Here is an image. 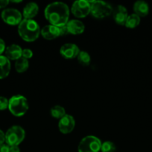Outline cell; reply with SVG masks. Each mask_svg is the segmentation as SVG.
<instances>
[{
	"mask_svg": "<svg viewBox=\"0 0 152 152\" xmlns=\"http://www.w3.org/2000/svg\"><path fill=\"white\" fill-rule=\"evenodd\" d=\"M45 18L50 25L60 27L66 25L69 18V8L63 2L55 1L48 4L44 10Z\"/></svg>",
	"mask_w": 152,
	"mask_h": 152,
	"instance_id": "obj_1",
	"label": "cell"
},
{
	"mask_svg": "<svg viewBox=\"0 0 152 152\" xmlns=\"http://www.w3.org/2000/svg\"><path fill=\"white\" fill-rule=\"evenodd\" d=\"M40 29L38 23L34 19H22L18 25V34L25 42H32L38 39L40 34Z\"/></svg>",
	"mask_w": 152,
	"mask_h": 152,
	"instance_id": "obj_2",
	"label": "cell"
},
{
	"mask_svg": "<svg viewBox=\"0 0 152 152\" xmlns=\"http://www.w3.org/2000/svg\"><path fill=\"white\" fill-rule=\"evenodd\" d=\"M29 104L22 95H14L9 99L8 110L15 117H22L28 111Z\"/></svg>",
	"mask_w": 152,
	"mask_h": 152,
	"instance_id": "obj_3",
	"label": "cell"
},
{
	"mask_svg": "<svg viewBox=\"0 0 152 152\" xmlns=\"http://www.w3.org/2000/svg\"><path fill=\"white\" fill-rule=\"evenodd\" d=\"M25 137V130L19 126H13L5 133V142L9 146L19 145Z\"/></svg>",
	"mask_w": 152,
	"mask_h": 152,
	"instance_id": "obj_4",
	"label": "cell"
},
{
	"mask_svg": "<svg viewBox=\"0 0 152 152\" xmlns=\"http://www.w3.org/2000/svg\"><path fill=\"white\" fill-rule=\"evenodd\" d=\"M91 4L90 13L96 19H104L113 13V7L103 1H89Z\"/></svg>",
	"mask_w": 152,
	"mask_h": 152,
	"instance_id": "obj_5",
	"label": "cell"
},
{
	"mask_svg": "<svg viewBox=\"0 0 152 152\" xmlns=\"http://www.w3.org/2000/svg\"><path fill=\"white\" fill-rule=\"evenodd\" d=\"M101 141L97 137L89 135L80 140L77 150L78 152H98L101 151Z\"/></svg>",
	"mask_w": 152,
	"mask_h": 152,
	"instance_id": "obj_6",
	"label": "cell"
},
{
	"mask_svg": "<svg viewBox=\"0 0 152 152\" xmlns=\"http://www.w3.org/2000/svg\"><path fill=\"white\" fill-rule=\"evenodd\" d=\"M1 18L4 23L11 26L19 25L22 21V14L15 8H5L1 13Z\"/></svg>",
	"mask_w": 152,
	"mask_h": 152,
	"instance_id": "obj_7",
	"label": "cell"
},
{
	"mask_svg": "<svg viewBox=\"0 0 152 152\" xmlns=\"http://www.w3.org/2000/svg\"><path fill=\"white\" fill-rule=\"evenodd\" d=\"M91 4L89 1L77 0L72 4L71 12L75 17L84 18L90 13Z\"/></svg>",
	"mask_w": 152,
	"mask_h": 152,
	"instance_id": "obj_8",
	"label": "cell"
},
{
	"mask_svg": "<svg viewBox=\"0 0 152 152\" xmlns=\"http://www.w3.org/2000/svg\"><path fill=\"white\" fill-rule=\"evenodd\" d=\"M75 126V120L72 116L66 114L65 116L60 119L58 123V129L60 132L64 134H69L74 130Z\"/></svg>",
	"mask_w": 152,
	"mask_h": 152,
	"instance_id": "obj_9",
	"label": "cell"
},
{
	"mask_svg": "<svg viewBox=\"0 0 152 152\" xmlns=\"http://www.w3.org/2000/svg\"><path fill=\"white\" fill-rule=\"evenodd\" d=\"M80 51L77 45L73 43H66L63 45L60 49L61 56L66 59H75L77 57Z\"/></svg>",
	"mask_w": 152,
	"mask_h": 152,
	"instance_id": "obj_10",
	"label": "cell"
},
{
	"mask_svg": "<svg viewBox=\"0 0 152 152\" xmlns=\"http://www.w3.org/2000/svg\"><path fill=\"white\" fill-rule=\"evenodd\" d=\"M113 16L116 24L119 25H125L128 17V10L123 5L116 6V8L113 10Z\"/></svg>",
	"mask_w": 152,
	"mask_h": 152,
	"instance_id": "obj_11",
	"label": "cell"
},
{
	"mask_svg": "<svg viewBox=\"0 0 152 152\" xmlns=\"http://www.w3.org/2000/svg\"><path fill=\"white\" fill-rule=\"evenodd\" d=\"M40 34L46 39H55L60 37L59 28H58V27L52 25H46L40 31Z\"/></svg>",
	"mask_w": 152,
	"mask_h": 152,
	"instance_id": "obj_12",
	"label": "cell"
},
{
	"mask_svg": "<svg viewBox=\"0 0 152 152\" xmlns=\"http://www.w3.org/2000/svg\"><path fill=\"white\" fill-rule=\"evenodd\" d=\"M22 49L19 45L16 44H12L10 45L7 46L6 48V50L4 51L5 56L9 60L16 61L19 58L22 57Z\"/></svg>",
	"mask_w": 152,
	"mask_h": 152,
	"instance_id": "obj_13",
	"label": "cell"
},
{
	"mask_svg": "<svg viewBox=\"0 0 152 152\" xmlns=\"http://www.w3.org/2000/svg\"><path fill=\"white\" fill-rule=\"evenodd\" d=\"M66 27L68 28L69 34L78 35L83 33L85 30V25L81 21L78 19H71L67 22Z\"/></svg>",
	"mask_w": 152,
	"mask_h": 152,
	"instance_id": "obj_14",
	"label": "cell"
},
{
	"mask_svg": "<svg viewBox=\"0 0 152 152\" xmlns=\"http://www.w3.org/2000/svg\"><path fill=\"white\" fill-rule=\"evenodd\" d=\"M39 12V6L35 2H29L24 7L22 16L25 19H33Z\"/></svg>",
	"mask_w": 152,
	"mask_h": 152,
	"instance_id": "obj_15",
	"label": "cell"
},
{
	"mask_svg": "<svg viewBox=\"0 0 152 152\" xmlns=\"http://www.w3.org/2000/svg\"><path fill=\"white\" fill-rule=\"evenodd\" d=\"M10 69V61L5 56H0V80H3L8 77Z\"/></svg>",
	"mask_w": 152,
	"mask_h": 152,
	"instance_id": "obj_16",
	"label": "cell"
},
{
	"mask_svg": "<svg viewBox=\"0 0 152 152\" xmlns=\"http://www.w3.org/2000/svg\"><path fill=\"white\" fill-rule=\"evenodd\" d=\"M134 11L135 14L141 17H145L149 13V5L146 1H136L134 4Z\"/></svg>",
	"mask_w": 152,
	"mask_h": 152,
	"instance_id": "obj_17",
	"label": "cell"
},
{
	"mask_svg": "<svg viewBox=\"0 0 152 152\" xmlns=\"http://www.w3.org/2000/svg\"><path fill=\"white\" fill-rule=\"evenodd\" d=\"M29 68V62L28 59L23 57L19 58L15 62V69L18 73H24Z\"/></svg>",
	"mask_w": 152,
	"mask_h": 152,
	"instance_id": "obj_18",
	"label": "cell"
},
{
	"mask_svg": "<svg viewBox=\"0 0 152 152\" xmlns=\"http://www.w3.org/2000/svg\"><path fill=\"white\" fill-rule=\"evenodd\" d=\"M141 18L137 16L135 13H132L131 15H128V17L125 22V26L128 28H135L140 24Z\"/></svg>",
	"mask_w": 152,
	"mask_h": 152,
	"instance_id": "obj_19",
	"label": "cell"
},
{
	"mask_svg": "<svg viewBox=\"0 0 152 152\" xmlns=\"http://www.w3.org/2000/svg\"><path fill=\"white\" fill-rule=\"evenodd\" d=\"M50 114L52 117L55 119H61L66 114V110L61 105H55L50 110Z\"/></svg>",
	"mask_w": 152,
	"mask_h": 152,
	"instance_id": "obj_20",
	"label": "cell"
},
{
	"mask_svg": "<svg viewBox=\"0 0 152 152\" xmlns=\"http://www.w3.org/2000/svg\"><path fill=\"white\" fill-rule=\"evenodd\" d=\"M77 59L79 63L81 65H83V66H87L91 62L90 55L88 53V52L84 51V50L80 51V53L77 55Z\"/></svg>",
	"mask_w": 152,
	"mask_h": 152,
	"instance_id": "obj_21",
	"label": "cell"
},
{
	"mask_svg": "<svg viewBox=\"0 0 152 152\" xmlns=\"http://www.w3.org/2000/svg\"><path fill=\"white\" fill-rule=\"evenodd\" d=\"M116 149V145L111 141H105V142H102V144H101V152H115Z\"/></svg>",
	"mask_w": 152,
	"mask_h": 152,
	"instance_id": "obj_22",
	"label": "cell"
},
{
	"mask_svg": "<svg viewBox=\"0 0 152 152\" xmlns=\"http://www.w3.org/2000/svg\"><path fill=\"white\" fill-rule=\"evenodd\" d=\"M9 99L4 96H0V111H4L8 108Z\"/></svg>",
	"mask_w": 152,
	"mask_h": 152,
	"instance_id": "obj_23",
	"label": "cell"
},
{
	"mask_svg": "<svg viewBox=\"0 0 152 152\" xmlns=\"http://www.w3.org/2000/svg\"><path fill=\"white\" fill-rule=\"evenodd\" d=\"M33 56V51L29 48H25L22 49V57L25 58V59H31Z\"/></svg>",
	"mask_w": 152,
	"mask_h": 152,
	"instance_id": "obj_24",
	"label": "cell"
},
{
	"mask_svg": "<svg viewBox=\"0 0 152 152\" xmlns=\"http://www.w3.org/2000/svg\"><path fill=\"white\" fill-rule=\"evenodd\" d=\"M58 28H59V31H60V37H62V36H66L69 34L68 28H67L66 25L58 27Z\"/></svg>",
	"mask_w": 152,
	"mask_h": 152,
	"instance_id": "obj_25",
	"label": "cell"
},
{
	"mask_svg": "<svg viewBox=\"0 0 152 152\" xmlns=\"http://www.w3.org/2000/svg\"><path fill=\"white\" fill-rule=\"evenodd\" d=\"M6 45L4 40L1 38H0V56L2 55V53L5 51L6 50Z\"/></svg>",
	"mask_w": 152,
	"mask_h": 152,
	"instance_id": "obj_26",
	"label": "cell"
},
{
	"mask_svg": "<svg viewBox=\"0 0 152 152\" xmlns=\"http://www.w3.org/2000/svg\"><path fill=\"white\" fill-rule=\"evenodd\" d=\"M0 152H10V146L7 144L0 145Z\"/></svg>",
	"mask_w": 152,
	"mask_h": 152,
	"instance_id": "obj_27",
	"label": "cell"
},
{
	"mask_svg": "<svg viewBox=\"0 0 152 152\" xmlns=\"http://www.w3.org/2000/svg\"><path fill=\"white\" fill-rule=\"evenodd\" d=\"M9 3H10V1L8 0H0V9H5Z\"/></svg>",
	"mask_w": 152,
	"mask_h": 152,
	"instance_id": "obj_28",
	"label": "cell"
},
{
	"mask_svg": "<svg viewBox=\"0 0 152 152\" xmlns=\"http://www.w3.org/2000/svg\"><path fill=\"white\" fill-rule=\"evenodd\" d=\"M4 142H5V133H4L3 131L0 129V145L4 144Z\"/></svg>",
	"mask_w": 152,
	"mask_h": 152,
	"instance_id": "obj_29",
	"label": "cell"
},
{
	"mask_svg": "<svg viewBox=\"0 0 152 152\" xmlns=\"http://www.w3.org/2000/svg\"><path fill=\"white\" fill-rule=\"evenodd\" d=\"M10 152H20V149L19 148V145H13L10 146Z\"/></svg>",
	"mask_w": 152,
	"mask_h": 152,
	"instance_id": "obj_30",
	"label": "cell"
},
{
	"mask_svg": "<svg viewBox=\"0 0 152 152\" xmlns=\"http://www.w3.org/2000/svg\"><path fill=\"white\" fill-rule=\"evenodd\" d=\"M11 2H13V3H18V2H22V1H11Z\"/></svg>",
	"mask_w": 152,
	"mask_h": 152,
	"instance_id": "obj_31",
	"label": "cell"
}]
</instances>
